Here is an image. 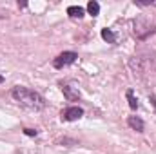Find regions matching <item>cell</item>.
Returning <instances> with one entry per match:
<instances>
[{"label": "cell", "instance_id": "9", "mask_svg": "<svg viewBox=\"0 0 156 154\" xmlns=\"http://www.w3.org/2000/svg\"><path fill=\"white\" fill-rule=\"evenodd\" d=\"M87 13L93 15V16H98V15H100V4L94 2V0H91V2L87 4Z\"/></svg>", "mask_w": 156, "mask_h": 154}, {"label": "cell", "instance_id": "8", "mask_svg": "<svg viewBox=\"0 0 156 154\" xmlns=\"http://www.w3.org/2000/svg\"><path fill=\"white\" fill-rule=\"evenodd\" d=\"M102 38L105 40L107 44H116V35H115V31L113 29H102Z\"/></svg>", "mask_w": 156, "mask_h": 154}, {"label": "cell", "instance_id": "3", "mask_svg": "<svg viewBox=\"0 0 156 154\" xmlns=\"http://www.w3.org/2000/svg\"><path fill=\"white\" fill-rule=\"evenodd\" d=\"M60 89H62L67 102H78L82 98V93L75 82H60Z\"/></svg>", "mask_w": 156, "mask_h": 154}, {"label": "cell", "instance_id": "7", "mask_svg": "<svg viewBox=\"0 0 156 154\" xmlns=\"http://www.w3.org/2000/svg\"><path fill=\"white\" fill-rule=\"evenodd\" d=\"M125 96H127V102H129V107L133 109V111H136L140 105H138V98L134 96V91L133 89H127V93H125Z\"/></svg>", "mask_w": 156, "mask_h": 154}, {"label": "cell", "instance_id": "10", "mask_svg": "<svg viewBox=\"0 0 156 154\" xmlns=\"http://www.w3.org/2000/svg\"><path fill=\"white\" fill-rule=\"evenodd\" d=\"M24 134H26V136H37L38 131H35V129H24Z\"/></svg>", "mask_w": 156, "mask_h": 154}, {"label": "cell", "instance_id": "5", "mask_svg": "<svg viewBox=\"0 0 156 154\" xmlns=\"http://www.w3.org/2000/svg\"><path fill=\"white\" fill-rule=\"evenodd\" d=\"M127 125L133 131H136V132H144V129H145V123H144V120L140 116H129L127 118Z\"/></svg>", "mask_w": 156, "mask_h": 154}, {"label": "cell", "instance_id": "2", "mask_svg": "<svg viewBox=\"0 0 156 154\" xmlns=\"http://www.w3.org/2000/svg\"><path fill=\"white\" fill-rule=\"evenodd\" d=\"M76 60H78V53H75V51H64V53H60L53 60V67L55 69H64V67L75 64Z\"/></svg>", "mask_w": 156, "mask_h": 154}, {"label": "cell", "instance_id": "1", "mask_svg": "<svg viewBox=\"0 0 156 154\" xmlns=\"http://www.w3.org/2000/svg\"><path fill=\"white\" fill-rule=\"evenodd\" d=\"M11 96H13V100L16 103H20L22 107H26L29 111H42V109H45V98L40 93L29 89V87L15 85L11 89Z\"/></svg>", "mask_w": 156, "mask_h": 154}, {"label": "cell", "instance_id": "11", "mask_svg": "<svg viewBox=\"0 0 156 154\" xmlns=\"http://www.w3.org/2000/svg\"><path fill=\"white\" fill-rule=\"evenodd\" d=\"M149 102H151V105L154 107V113H156V94H149Z\"/></svg>", "mask_w": 156, "mask_h": 154}, {"label": "cell", "instance_id": "12", "mask_svg": "<svg viewBox=\"0 0 156 154\" xmlns=\"http://www.w3.org/2000/svg\"><path fill=\"white\" fill-rule=\"evenodd\" d=\"M2 82H4V76H2V75H0V83H2Z\"/></svg>", "mask_w": 156, "mask_h": 154}, {"label": "cell", "instance_id": "4", "mask_svg": "<svg viewBox=\"0 0 156 154\" xmlns=\"http://www.w3.org/2000/svg\"><path fill=\"white\" fill-rule=\"evenodd\" d=\"M60 116H62V121H76L83 116V109L78 107V105H71V107L64 109Z\"/></svg>", "mask_w": 156, "mask_h": 154}, {"label": "cell", "instance_id": "6", "mask_svg": "<svg viewBox=\"0 0 156 154\" xmlns=\"http://www.w3.org/2000/svg\"><path fill=\"white\" fill-rule=\"evenodd\" d=\"M67 15H69L71 18H82V16L85 15V9L80 7V5H69V7H67Z\"/></svg>", "mask_w": 156, "mask_h": 154}]
</instances>
